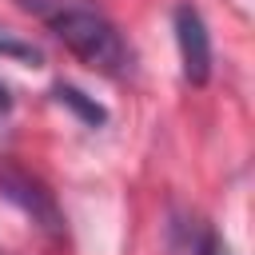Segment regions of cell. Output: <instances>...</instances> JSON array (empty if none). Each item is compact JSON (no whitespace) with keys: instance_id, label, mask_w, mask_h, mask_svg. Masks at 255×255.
Segmentation results:
<instances>
[{"instance_id":"6da1fadb","label":"cell","mask_w":255,"mask_h":255,"mask_svg":"<svg viewBox=\"0 0 255 255\" xmlns=\"http://www.w3.org/2000/svg\"><path fill=\"white\" fill-rule=\"evenodd\" d=\"M28 16H36L56 40L68 44L88 68L104 76H124L131 68V48L112 24V16L96 0H16Z\"/></svg>"},{"instance_id":"7a4b0ae2","label":"cell","mask_w":255,"mask_h":255,"mask_svg":"<svg viewBox=\"0 0 255 255\" xmlns=\"http://www.w3.org/2000/svg\"><path fill=\"white\" fill-rule=\"evenodd\" d=\"M171 28H175V44H179V64H183V80L191 88H203L211 80V32L203 12L183 0L171 12Z\"/></svg>"},{"instance_id":"3957f363","label":"cell","mask_w":255,"mask_h":255,"mask_svg":"<svg viewBox=\"0 0 255 255\" xmlns=\"http://www.w3.org/2000/svg\"><path fill=\"white\" fill-rule=\"evenodd\" d=\"M0 195L8 203H16L24 215H32V223H40L48 235H64V211L56 207V195L28 171L20 167H0Z\"/></svg>"},{"instance_id":"277c9868","label":"cell","mask_w":255,"mask_h":255,"mask_svg":"<svg viewBox=\"0 0 255 255\" xmlns=\"http://www.w3.org/2000/svg\"><path fill=\"white\" fill-rule=\"evenodd\" d=\"M52 100H56V104H64L68 112H76L88 128H104V124H108V108H104V104H96V100H92L88 92H80L76 84H64V80H60V84H52Z\"/></svg>"},{"instance_id":"5b68a950","label":"cell","mask_w":255,"mask_h":255,"mask_svg":"<svg viewBox=\"0 0 255 255\" xmlns=\"http://www.w3.org/2000/svg\"><path fill=\"white\" fill-rule=\"evenodd\" d=\"M0 56H4V60H16V64H28V68H40V64H44V52H40L36 44L12 36V32H0Z\"/></svg>"},{"instance_id":"8992f818","label":"cell","mask_w":255,"mask_h":255,"mask_svg":"<svg viewBox=\"0 0 255 255\" xmlns=\"http://www.w3.org/2000/svg\"><path fill=\"white\" fill-rule=\"evenodd\" d=\"M195 255H227V247L219 243V235H215V231H203V235H199V243H195Z\"/></svg>"},{"instance_id":"52a82bcc","label":"cell","mask_w":255,"mask_h":255,"mask_svg":"<svg viewBox=\"0 0 255 255\" xmlns=\"http://www.w3.org/2000/svg\"><path fill=\"white\" fill-rule=\"evenodd\" d=\"M12 108H16V100H12V88H8V84H0V124L12 116Z\"/></svg>"}]
</instances>
